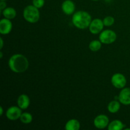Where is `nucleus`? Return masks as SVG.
<instances>
[{
  "label": "nucleus",
  "mask_w": 130,
  "mask_h": 130,
  "mask_svg": "<svg viewBox=\"0 0 130 130\" xmlns=\"http://www.w3.org/2000/svg\"><path fill=\"white\" fill-rule=\"evenodd\" d=\"M76 6L72 0H65L62 4V10L66 15H71L74 13Z\"/></svg>",
  "instance_id": "nucleus-11"
},
{
  "label": "nucleus",
  "mask_w": 130,
  "mask_h": 130,
  "mask_svg": "<svg viewBox=\"0 0 130 130\" xmlns=\"http://www.w3.org/2000/svg\"><path fill=\"white\" fill-rule=\"evenodd\" d=\"M32 116L29 112H24L22 114L20 118V121L24 124H29L32 121Z\"/></svg>",
  "instance_id": "nucleus-18"
},
{
  "label": "nucleus",
  "mask_w": 130,
  "mask_h": 130,
  "mask_svg": "<svg viewBox=\"0 0 130 130\" xmlns=\"http://www.w3.org/2000/svg\"><path fill=\"white\" fill-rule=\"evenodd\" d=\"M0 41H1V44H0V49H2L3 47V40L2 38H0Z\"/></svg>",
  "instance_id": "nucleus-22"
},
{
  "label": "nucleus",
  "mask_w": 130,
  "mask_h": 130,
  "mask_svg": "<svg viewBox=\"0 0 130 130\" xmlns=\"http://www.w3.org/2000/svg\"><path fill=\"white\" fill-rule=\"evenodd\" d=\"M103 22H104V24L105 26L109 27L111 26V25H112L114 24L115 20H114V17H112L108 16L104 18Z\"/></svg>",
  "instance_id": "nucleus-19"
},
{
  "label": "nucleus",
  "mask_w": 130,
  "mask_h": 130,
  "mask_svg": "<svg viewBox=\"0 0 130 130\" xmlns=\"http://www.w3.org/2000/svg\"><path fill=\"white\" fill-rule=\"evenodd\" d=\"M8 66L11 71L15 73H21L26 71L29 67L27 58L22 54H15L8 60Z\"/></svg>",
  "instance_id": "nucleus-1"
},
{
  "label": "nucleus",
  "mask_w": 130,
  "mask_h": 130,
  "mask_svg": "<svg viewBox=\"0 0 130 130\" xmlns=\"http://www.w3.org/2000/svg\"><path fill=\"white\" fill-rule=\"evenodd\" d=\"M6 8V3H5V1H1V2H0V10H1V12H2Z\"/></svg>",
  "instance_id": "nucleus-21"
},
{
  "label": "nucleus",
  "mask_w": 130,
  "mask_h": 130,
  "mask_svg": "<svg viewBox=\"0 0 130 130\" xmlns=\"http://www.w3.org/2000/svg\"><path fill=\"white\" fill-rule=\"evenodd\" d=\"M3 114V108L2 106L0 107V116H2Z\"/></svg>",
  "instance_id": "nucleus-23"
},
{
  "label": "nucleus",
  "mask_w": 130,
  "mask_h": 130,
  "mask_svg": "<svg viewBox=\"0 0 130 130\" xmlns=\"http://www.w3.org/2000/svg\"><path fill=\"white\" fill-rule=\"evenodd\" d=\"M121 108L120 102L117 101L116 100L111 101L107 105V109L109 112L110 113H116Z\"/></svg>",
  "instance_id": "nucleus-16"
},
{
  "label": "nucleus",
  "mask_w": 130,
  "mask_h": 130,
  "mask_svg": "<svg viewBox=\"0 0 130 130\" xmlns=\"http://www.w3.org/2000/svg\"><path fill=\"white\" fill-rule=\"evenodd\" d=\"M94 126L99 129H104L109 124V119L105 114H100L94 119Z\"/></svg>",
  "instance_id": "nucleus-8"
},
{
  "label": "nucleus",
  "mask_w": 130,
  "mask_h": 130,
  "mask_svg": "<svg viewBox=\"0 0 130 130\" xmlns=\"http://www.w3.org/2000/svg\"><path fill=\"white\" fill-rule=\"evenodd\" d=\"M91 22V17L85 11H77L73 14L72 22L75 27L79 29H85L89 27Z\"/></svg>",
  "instance_id": "nucleus-2"
},
{
  "label": "nucleus",
  "mask_w": 130,
  "mask_h": 130,
  "mask_svg": "<svg viewBox=\"0 0 130 130\" xmlns=\"http://www.w3.org/2000/svg\"><path fill=\"white\" fill-rule=\"evenodd\" d=\"M18 106L21 109H26L30 105V99L25 94H22L17 99Z\"/></svg>",
  "instance_id": "nucleus-12"
},
{
  "label": "nucleus",
  "mask_w": 130,
  "mask_h": 130,
  "mask_svg": "<svg viewBox=\"0 0 130 130\" xmlns=\"http://www.w3.org/2000/svg\"><path fill=\"white\" fill-rule=\"evenodd\" d=\"M91 1H99V0H91Z\"/></svg>",
  "instance_id": "nucleus-25"
},
{
  "label": "nucleus",
  "mask_w": 130,
  "mask_h": 130,
  "mask_svg": "<svg viewBox=\"0 0 130 130\" xmlns=\"http://www.w3.org/2000/svg\"><path fill=\"white\" fill-rule=\"evenodd\" d=\"M0 1H5L6 0H0Z\"/></svg>",
  "instance_id": "nucleus-26"
},
{
  "label": "nucleus",
  "mask_w": 130,
  "mask_h": 130,
  "mask_svg": "<svg viewBox=\"0 0 130 130\" xmlns=\"http://www.w3.org/2000/svg\"><path fill=\"white\" fill-rule=\"evenodd\" d=\"M112 85L118 89H123L126 85V77L121 73H116L111 77Z\"/></svg>",
  "instance_id": "nucleus-5"
},
{
  "label": "nucleus",
  "mask_w": 130,
  "mask_h": 130,
  "mask_svg": "<svg viewBox=\"0 0 130 130\" xmlns=\"http://www.w3.org/2000/svg\"><path fill=\"white\" fill-rule=\"evenodd\" d=\"M80 123L76 119H72L69 120L65 126L66 130H79L80 129Z\"/></svg>",
  "instance_id": "nucleus-13"
},
{
  "label": "nucleus",
  "mask_w": 130,
  "mask_h": 130,
  "mask_svg": "<svg viewBox=\"0 0 130 130\" xmlns=\"http://www.w3.org/2000/svg\"><path fill=\"white\" fill-rule=\"evenodd\" d=\"M3 52H0V58H3Z\"/></svg>",
  "instance_id": "nucleus-24"
},
{
  "label": "nucleus",
  "mask_w": 130,
  "mask_h": 130,
  "mask_svg": "<svg viewBox=\"0 0 130 130\" xmlns=\"http://www.w3.org/2000/svg\"><path fill=\"white\" fill-rule=\"evenodd\" d=\"M118 100L124 105H130V88H123L118 95Z\"/></svg>",
  "instance_id": "nucleus-9"
},
{
  "label": "nucleus",
  "mask_w": 130,
  "mask_h": 130,
  "mask_svg": "<svg viewBox=\"0 0 130 130\" xmlns=\"http://www.w3.org/2000/svg\"><path fill=\"white\" fill-rule=\"evenodd\" d=\"M23 17L28 22L32 24L37 22L40 18L39 8L33 5L26 6L23 11Z\"/></svg>",
  "instance_id": "nucleus-3"
},
{
  "label": "nucleus",
  "mask_w": 130,
  "mask_h": 130,
  "mask_svg": "<svg viewBox=\"0 0 130 130\" xmlns=\"http://www.w3.org/2000/svg\"><path fill=\"white\" fill-rule=\"evenodd\" d=\"M102 48V42L100 40H93L89 44V48L92 52H97Z\"/></svg>",
  "instance_id": "nucleus-17"
},
{
  "label": "nucleus",
  "mask_w": 130,
  "mask_h": 130,
  "mask_svg": "<svg viewBox=\"0 0 130 130\" xmlns=\"http://www.w3.org/2000/svg\"><path fill=\"white\" fill-rule=\"evenodd\" d=\"M44 0H32V5L38 8H41L44 5Z\"/></svg>",
  "instance_id": "nucleus-20"
},
{
  "label": "nucleus",
  "mask_w": 130,
  "mask_h": 130,
  "mask_svg": "<svg viewBox=\"0 0 130 130\" xmlns=\"http://www.w3.org/2000/svg\"><path fill=\"white\" fill-rule=\"evenodd\" d=\"M125 125L120 120H114L108 125L107 128L109 130H121L124 129Z\"/></svg>",
  "instance_id": "nucleus-14"
},
{
  "label": "nucleus",
  "mask_w": 130,
  "mask_h": 130,
  "mask_svg": "<svg viewBox=\"0 0 130 130\" xmlns=\"http://www.w3.org/2000/svg\"><path fill=\"white\" fill-rule=\"evenodd\" d=\"M117 39V34L114 31L112 30H105L102 31L99 35V40L103 44H112Z\"/></svg>",
  "instance_id": "nucleus-4"
},
{
  "label": "nucleus",
  "mask_w": 130,
  "mask_h": 130,
  "mask_svg": "<svg viewBox=\"0 0 130 130\" xmlns=\"http://www.w3.org/2000/svg\"><path fill=\"white\" fill-rule=\"evenodd\" d=\"M22 114L21 109L19 106H11L6 110V116L9 120L16 121L20 119Z\"/></svg>",
  "instance_id": "nucleus-7"
},
{
  "label": "nucleus",
  "mask_w": 130,
  "mask_h": 130,
  "mask_svg": "<svg viewBox=\"0 0 130 130\" xmlns=\"http://www.w3.org/2000/svg\"><path fill=\"white\" fill-rule=\"evenodd\" d=\"M104 22L100 19H95L91 20L89 25V30L93 34H97L101 32L104 29Z\"/></svg>",
  "instance_id": "nucleus-6"
},
{
  "label": "nucleus",
  "mask_w": 130,
  "mask_h": 130,
  "mask_svg": "<svg viewBox=\"0 0 130 130\" xmlns=\"http://www.w3.org/2000/svg\"><path fill=\"white\" fill-rule=\"evenodd\" d=\"M13 25L11 20L8 19H3L0 21V33L3 35H6L10 33Z\"/></svg>",
  "instance_id": "nucleus-10"
},
{
  "label": "nucleus",
  "mask_w": 130,
  "mask_h": 130,
  "mask_svg": "<svg viewBox=\"0 0 130 130\" xmlns=\"http://www.w3.org/2000/svg\"><path fill=\"white\" fill-rule=\"evenodd\" d=\"M2 14L5 18L11 20L15 18L17 15V11L13 7H6L2 11Z\"/></svg>",
  "instance_id": "nucleus-15"
}]
</instances>
